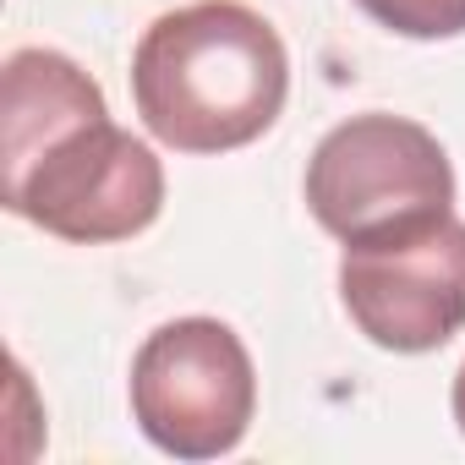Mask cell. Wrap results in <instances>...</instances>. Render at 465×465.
Returning <instances> with one entry per match:
<instances>
[{
    "mask_svg": "<svg viewBox=\"0 0 465 465\" xmlns=\"http://www.w3.org/2000/svg\"><path fill=\"white\" fill-rule=\"evenodd\" d=\"M258 411V372L242 334L219 318H175L132 356V421L159 454L219 460Z\"/></svg>",
    "mask_w": 465,
    "mask_h": 465,
    "instance_id": "4",
    "label": "cell"
},
{
    "mask_svg": "<svg viewBox=\"0 0 465 465\" xmlns=\"http://www.w3.org/2000/svg\"><path fill=\"white\" fill-rule=\"evenodd\" d=\"M291 94V55L274 23L242 0L164 12L132 50V104L175 153L258 143Z\"/></svg>",
    "mask_w": 465,
    "mask_h": 465,
    "instance_id": "2",
    "label": "cell"
},
{
    "mask_svg": "<svg viewBox=\"0 0 465 465\" xmlns=\"http://www.w3.org/2000/svg\"><path fill=\"white\" fill-rule=\"evenodd\" d=\"M356 6L400 39H460L465 0H356Z\"/></svg>",
    "mask_w": 465,
    "mask_h": 465,
    "instance_id": "6",
    "label": "cell"
},
{
    "mask_svg": "<svg viewBox=\"0 0 465 465\" xmlns=\"http://www.w3.org/2000/svg\"><path fill=\"white\" fill-rule=\"evenodd\" d=\"M307 208L334 242H372L454 208L443 143L405 115H351L307 159Z\"/></svg>",
    "mask_w": 465,
    "mask_h": 465,
    "instance_id": "3",
    "label": "cell"
},
{
    "mask_svg": "<svg viewBox=\"0 0 465 465\" xmlns=\"http://www.w3.org/2000/svg\"><path fill=\"white\" fill-rule=\"evenodd\" d=\"M0 203L72 247L132 242L164 208V164L72 55L34 45L0 77Z\"/></svg>",
    "mask_w": 465,
    "mask_h": 465,
    "instance_id": "1",
    "label": "cell"
},
{
    "mask_svg": "<svg viewBox=\"0 0 465 465\" xmlns=\"http://www.w3.org/2000/svg\"><path fill=\"white\" fill-rule=\"evenodd\" d=\"M449 411H454V427L465 432V361H460V372H454V389H449Z\"/></svg>",
    "mask_w": 465,
    "mask_h": 465,
    "instance_id": "7",
    "label": "cell"
},
{
    "mask_svg": "<svg viewBox=\"0 0 465 465\" xmlns=\"http://www.w3.org/2000/svg\"><path fill=\"white\" fill-rule=\"evenodd\" d=\"M340 302L351 323L394 356H421L465 329V219H438L351 242L340 258Z\"/></svg>",
    "mask_w": 465,
    "mask_h": 465,
    "instance_id": "5",
    "label": "cell"
}]
</instances>
